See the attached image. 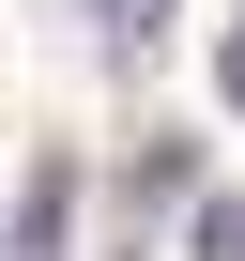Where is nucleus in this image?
Instances as JSON below:
<instances>
[{
    "mask_svg": "<svg viewBox=\"0 0 245 261\" xmlns=\"http://www.w3.org/2000/svg\"><path fill=\"white\" fill-rule=\"evenodd\" d=\"M199 261H245V200H199V230H184Z\"/></svg>",
    "mask_w": 245,
    "mask_h": 261,
    "instance_id": "1",
    "label": "nucleus"
},
{
    "mask_svg": "<svg viewBox=\"0 0 245 261\" xmlns=\"http://www.w3.org/2000/svg\"><path fill=\"white\" fill-rule=\"evenodd\" d=\"M154 16H169V0H107V31H122V46H154Z\"/></svg>",
    "mask_w": 245,
    "mask_h": 261,
    "instance_id": "2",
    "label": "nucleus"
},
{
    "mask_svg": "<svg viewBox=\"0 0 245 261\" xmlns=\"http://www.w3.org/2000/svg\"><path fill=\"white\" fill-rule=\"evenodd\" d=\"M215 92H230V108H245V31H230V46H215Z\"/></svg>",
    "mask_w": 245,
    "mask_h": 261,
    "instance_id": "3",
    "label": "nucleus"
}]
</instances>
